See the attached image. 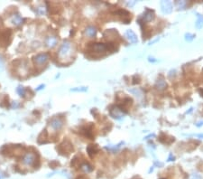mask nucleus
Wrapping results in <instances>:
<instances>
[{"instance_id": "29", "label": "nucleus", "mask_w": 203, "mask_h": 179, "mask_svg": "<svg viewBox=\"0 0 203 179\" xmlns=\"http://www.w3.org/2000/svg\"><path fill=\"white\" fill-rule=\"evenodd\" d=\"M44 86H45L44 84H42V85H40V86H39V87H38V88L36 89V90H42L43 88H44Z\"/></svg>"}, {"instance_id": "21", "label": "nucleus", "mask_w": 203, "mask_h": 179, "mask_svg": "<svg viewBox=\"0 0 203 179\" xmlns=\"http://www.w3.org/2000/svg\"><path fill=\"white\" fill-rule=\"evenodd\" d=\"M46 10H47V8L45 6L40 5L36 8V14L39 15H44L46 14Z\"/></svg>"}, {"instance_id": "30", "label": "nucleus", "mask_w": 203, "mask_h": 179, "mask_svg": "<svg viewBox=\"0 0 203 179\" xmlns=\"http://www.w3.org/2000/svg\"><path fill=\"white\" fill-rule=\"evenodd\" d=\"M12 107H13V108H17V107H18V104H17V102H16V101H15V103H13V105H12Z\"/></svg>"}, {"instance_id": "27", "label": "nucleus", "mask_w": 203, "mask_h": 179, "mask_svg": "<svg viewBox=\"0 0 203 179\" xmlns=\"http://www.w3.org/2000/svg\"><path fill=\"white\" fill-rule=\"evenodd\" d=\"M172 160H174V157L172 154H170V157L168 158V161H172Z\"/></svg>"}, {"instance_id": "6", "label": "nucleus", "mask_w": 203, "mask_h": 179, "mask_svg": "<svg viewBox=\"0 0 203 179\" xmlns=\"http://www.w3.org/2000/svg\"><path fill=\"white\" fill-rule=\"evenodd\" d=\"M48 60H49V55L45 52L39 53V54H37L36 56L34 57V63L37 64V65H44L48 62Z\"/></svg>"}, {"instance_id": "3", "label": "nucleus", "mask_w": 203, "mask_h": 179, "mask_svg": "<svg viewBox=\"0 0 203 179\" xmlns=\"http://www.w3.org/2000/svg\"><path fill=\"white\" fill-rule=\"evenodd\" d=\"M57 150L60 152V154H61L63 156H65V154L69 155L70 153H71L73 151V146L70 141L66 140L57 147Z\"/></svg>"}, {"instance_id": "19", "label": "nucleus", "mask_w": 203, "mask_h": 179, "mask_svg": "<svg viewBox=\"0 0 203 179\" xmlns=\"http://www.w3.org/2000/svg\"><path fill=\"white\" fill-rule=\"evenodd\" d=\"M98 151H99V147H97V145H90L87 147V152L89 153V155L90 157H92L94 154L98 153Z\"/></svg>"}, {"instance_id": "12", "label": "nucleus", "mask_w": 203, "mask_h": 179, "mask_svg": "<svg viewBox=\"0 0 203 179\" xmlns=\"http://www.w3.org/2000/svg\"><path fill=\"white\" fill-rule=\"evenodd\" d=\"M10 22H11L14 25L18 26V25H22V23H23V17L20 15V14L15 13V14H14V15L10 17Z\"/></svg>"}, {"instance_id": "20", "label": "nucleus", "mask_w": 203, "mask_h": 179, "mask_svg": "<svg viewBox=\"0 0 203 179\" xmlns=\"http://www.w3.org/2000/svg\"><path fill=\"white\" fill-rule=\"evenodd\" d=\"M80 169H81L83 172H85V173H90V172H91V171L93 170V167H92L90 164H88V163H84V164H82V165L80 166Z\"/></svg>"}, {"instance_id": "28", "label": "nucleus", "mask_w": 203, "mask_h": 179, "mask_svg": "<svg viewBox=\"0 0 203 179\" xmlns=\"http://www.w3.org/2000/svg\"><path fill=\"white\" fill-rule=\"evenodd\" d=\"M196 126L197 127H201V126H203V121H200V122L196 123Z\"/></svg>"}, {"instance_id": "5", "label": "nucleus", "mask_w": 203, "mask_h": 179, "mask_svg": "<svg viewBox=\"0 0 203 179\" xmlns=\"http://www.w3.org/2000/svg\"><path fill=\"white\" fill-rule=\"evenodd\" d=\"M11 30L10 29H6L3 32L0 33V44L4 46L8 45L10 43V39H11Z\"/></svg>"}, {"instance_id": "17", "label": "nucleus", "mask_w": 203, "mask_h": 179, "mask_svg": "<svg viewBox=\"0 0 203 179\" xmlns=\"http://www.w3.org/2000/svg\"><path fill=\"white\" fill-rule=\"evenodd\" d=\"M167 87V84L165 83V81L163 79H158L156 81V83H155V88L159 90H163Z\"/></svg>"}, {"instance_id": "31", "label": "nucleus", "mask_w": 203, "mask_h": 179, "mask_svg": "<svg viewBox=\"0 0 203 179\" xmlns=\"http://www.w3.org/2000/svg\"><path fill=\"white\" fill-rule=\"evenodd\" d=\"M195 137H201V138H203V134H198V135H194Z\"/></svg>"}, {"instance_id": "8", "label": "nucleus", "mask_w": 203, "mask_h": 179, "mask_svg": "<svg viewBox=\"0 0 203 179\" xmlns=\"http://www.w3.org/2000/svg\"><path fill=\"white\" fill-rule=\"evenodd\" d=\"M63 120L59 118V117H56V118H53L51 119V120L50 121V126L52 128V130H60L62 129L63 127Z\"/></svg>"}, {"instance_id": "1", "label": "nucleus", "mask_w": 203, "mask_h": 179, "mask_svg": "<svg viewBox=\"0 0 203 179\" xmlns=\"http://www.w3.org/2000/svg\"><path fill=\"white\" fill-rule=\"evenodd\" d=\"M71 52H72L71 43L69 42V41H64L62 43L61 46L60 47V50H59V52H58L59 59H61V60L66 59V58L70 56Z\"/></svg>"}, {"instance_id": "24", "label": "nucleus", "mask_w": 203, "mask_h": 179, "mask_svg": "<svg viewBox=\"0 0 203 179\" xmlns=\"http://www.w3.org/2000/svg\"><path fill=\"white\" fill-rule=\"evenodd\" d=\"M184 36H185V40L188 41V42H192L195 38V35H192V34H190V33L185 34Z\"/></svg>"}, {"instance_id": "7", "label": "nucleus", "mask_w": 203, "mask_h": 179, "mask_svg": "<svg viewBox=\"0 0 203 179\" xmlns=\"http://www.w3.org/2000/svg\"><path fill=\"white\" fill-rule=\"evenodd\" d=\"M160 6H161L162 12L165 15H169L172 11V3L171 1H166V0L161 1Z\"/></svg>"}, {"instance_id": "15", "label": "nucleus", "mask_w": 203, "mask_h": 179, "mask_svg": "<svg viewBox=\"0 0 203 179\" xmlns=\"http://www.w3.org/2000/svg\"><path fill=\"white\" fill-rule=\"evenodd\" d=\"M122 145H124V142L121 141L119 144H117V145H116V146H114V145H108V146H106V147H105V149H106V150H108V151H110V152H112V153H116V152H117V151L121 148Z\"/></svg>"}, {"instance_id": "22", "label": "nucleus", "mask_w": 203, "mask_h": 179, "mask_svg": "<svg viewBox=\"0 0 203 179\" xmlns=\"http://www.w3.org/2000/svg\"><path fill=\"white\" fill-rule=\"evenodd\" d=\"M16 92H17L21 97H25V88H24L23 86H18V87L16 88Z\"/></svg>"}, {"instance_id": "4", "label": "nucleus", "mask_w": 203, "mask_h": 179, "mask_svg": "<svg viewBox=\"0 0 203 179\" xmlns=\"http://www.w3.org/2000/svg\"><path fill=\"white\" fill-rule=\"evenodd\" d=\"M110 115L111 117H113L114 119H116V120H122L125 115H126V111L123 110L122 108L118 107V106H114L110 109Z\"/></svg>"}, {"instance_id": "18", "label": "nucleus", "mask_w": 203, "mask_h": 179, "mask_svg": "<svg viewBox=\"0 0 203 179\" xmlns=\"http://www.w3.org/2000/svg\"><path fill=\"white\" fill-rule=\"evenodd\" d=\"M176 8H177V10H184L186 7H187V5H188V2L187 1H185V0H179V1H177L176 2Z\"/></svg>"}, {"instance_id": "16", "label": "nucleus", "mask_w": 203, "mask_h": 179, "mask_svg": "<svg viewBox=\"0 0 203 179\" xmlns=\"http://www.w3.org/2000/svg\"><path fill=\"white\" fill-rule=\"evenodd\" d=\"M197 20L195 23V27L197 30H201L203 28V15L201 14H197Z\"/></svg>"}, {"instance_id": "9", "label": "nucleus", "mask_w": 203, "mask_h": 179, "mask_svg": "<svg viewBox=\"0 0 203 179\" xmlns=\"http://www.w3.org/2000/svg\"><path fill=\"white\" fill-rule=\"evenodd\" d=\"M36 160V157L33 153H26L23 157V164L25 166H33Z\"/></svg>"}, {"instance_id": "23", "label": "nucleus", "mask_w": 203, "mask_h": 179, "mask_svg": "<svg viewBox=\"0 0 203 179\" xmlns=\"http://www.w3.org/2000/svg\"><path fill=\"white\" fill-rule=\"evenodd\" d=\"M87 90H88L87 87H77V88L70 89V91H73V92H85Z\"/></svg>"}, {"instance_id": "2", "label": "nucleus", "mask_w": 203, "mask_h": 179, "mask_svg": "<svg viewBox=\"0 0 203 179\" xmlns=\"http://www.w3.org/2000/svg\"><path fill=\"white\" fill-rule=\"evenodd\" d=\"M90 48L95 52H106L107 50L109 51H114V46L112 45H105V44H102V43H96V44H90Z\"/></svg>"}, {"instance_id": "11", "label": "nucleus", "mask_w": 203, "mask_h": 179, "mask_svg": "<svg viewBox=\"0 0 203 179\" xmlns=\"http://www.w3.org/2000/svg\"><path fill=\"white\" fill-rule=\"evenodd\" d=\"M125 35H126V39H127V40H128L131 44L136 45V44H137V43H138V38H137V35H136V33H135L133 30H131V29L126 30V33H125Z\"/></svg>"}, {"instance_id": "26", "label": "nucleus", "mask_w": 203, "mask_h": 179, "mask_svg": "<svg viewBox=\"0 0 203 179\" xmlns=\"http://www.w3.org/2000/svg\"><path fill=\"white\" fill-rule=\"evenodd\" d=\"M136 1H134V2H128L126 5H127L128 6H133L134 5H136Z\"/></svg>"}, {"instance_id": "14", "label": "nucleus", "mask_w": 203, "mask_h": 179, "mask_svg": "<svg viewBox=\"0 0 203 179\" xmlns=\"http://www.w3.org/2000/svg\"><path fill=\"white\" fill-rule=\"evenodd\" d=\"M84 35L88 37H95L97 35V28L93 25H89L84 30Z\"/></svg>"}, {"instance_id": "10", "label": "nucleus", "mask_w": 203, "mask_h": 179, "mask_svg": "<svg viewBox=\"0 0 203 179\" xmlns=\"http://www.w3.org/2000/svg\"><path fill=\"white\" fill-rule=\"evenodd\" d=\"M155 17V15H154V12L152 10L150 9H146L145 11V13L143 14V15L141 16V20L144 22V23H148V22H151L154 19Z\"/></svg>"}, {"instance_id": "25", "label": "nucleus", "mask_w": 203, "mask_h": 179, "mask_svg": "<svg viewBox=\"0 0 203 179\" xmlns=\"http://www.w3.org/2000/svg\"><path fill=\"white\" fill-rule=\"evenodd\" d=\"M190 179H202V177H201V176L200 174H198V173H193V174L191 176Z\"/></svg>"}, {"instance_id": "13", "label": "nucleus", "mask_w": 203, "mask_h": 179, "mask_svg": "<svg viewBox=\"0 0 203 179\" xmlns=\"http://www.w3.org/2000/svg\"><path fill=\"white\" fill-rule=\"evenodd\" d=\"M58 44V39L55 35H49L46 37L45 40V45L48 48H53Z\"/></svg>"}]
</instances>
